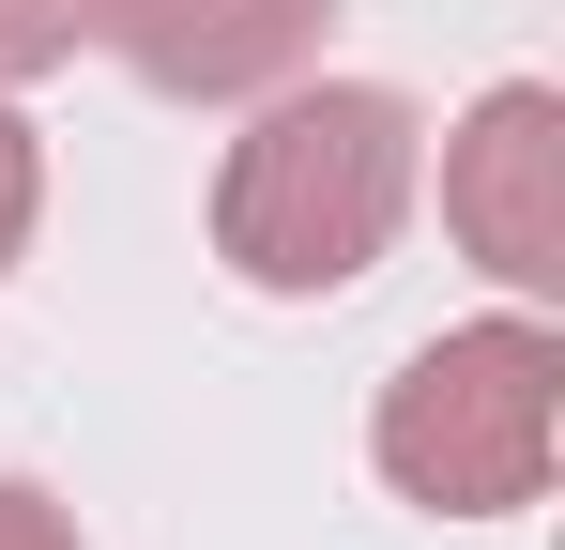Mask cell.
Here are the masks:
<instances>
[{
	"label": "cell",
	"mask_w": 565,
	"mask_h": 550,
	"mask_svg": "<svg viewBox=\"0 0 565 550\" xmlns=\"http://www.w3.org/2000/svg\"><path fill=\"white\" fill-rule=\"evenodd\" d=\"M428 199V107L397 77H276L245 92V138L214 154V261L276 306L382 275Z\"/></svg>",
	"instance_id": "cell-1"
},
{
	"label": "cell",
	"mask_w": 565,
	"mask_h": 550,
	"mask_svg": "<svg viewBox=\"0 0 565 550\" xmlns=\"http://www.w3.org/2000/svg\"><path fill=\"white\" fill-rule=\"evenodd\" d=\"M367 458H382V489L428 505V520H520L551 489V458H565V337L535 306L444 321L367 398Z\"/></svg>",
	"instance_id": "cell-2"
},
{
	"label": "cell",
	"mask_w": 565,
	"mask_h": 550,
	"mask_svg": "<svg viewBox=\"0 0 565 550\" xmlns=\"http://www.w3.org/2000/svg\"><path fill=\"white\" fill-rule=\"evenodd\" d=\"M444 230L504 306L565 290V92L551 77H489L444 123Z\"/></svg>",
	"instance_id": "cell-3"
},
{
	"label": "cell",
	"mask_w": 565,
	"mask_h": 550,
	"mask_svg": "<svg viewBox=\"0 0 565 550\" xmlns=\"http://www.w3.org/2000/svg\"><path fill=\"white\" fill-rule=\"evenodd\" d=\"M337 0H93V46L169 107H245V92L306 77Z\"/></svg>",
	"instance_id": "cell-4"
},
{
	"label": "cell",
	"mask_w": 565,
	"mask_h": 550,
	"mask_svg": "<svg viewBox=\"0 0 565 550\" xmlns=\"http://www.w3.org/2000/svg\"><path fill=\"white\" fill-rule=\"evenodd\" d=\"M77 46H93V0H0V92L62 77Z\"/></svg>",
	"instance_id": "cell-5"
},
{
	"label": "cell",
	"mask_w": 565,
	"mask_h": 550,
	"mask_svg": "<svg viewBox=\"0 0 565 550\" xmlns=\"http://www.w3.org/2000/svg\"><path fill=\"white\" fill-rule=\"evenodd\" d=\"M31 230H46V138H31V107L0 92V275L31 261Z\"/></svg>",
	"instance_id": "cell-6"
},
{
	"label": "cell",
	"mask_w": 565,
	"mask_h": 550,
	"mask_svg": "<svg viewBox=\"0 0 565 550\" xmlns=\"http://www.w3.org/2000/svg\"><path fill=\"white\" fill-rule=\"evenodd\" d=\"M0 550H93V536H77V505H62V489L0 474Z\"/></svg>",
	"instance_id": "cell-7"
}]
</instances>
